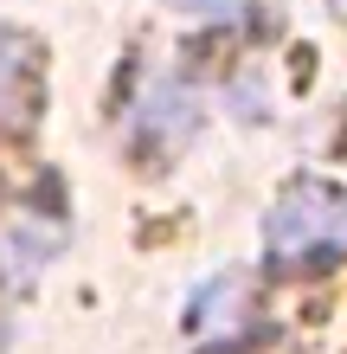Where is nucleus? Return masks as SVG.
Instances as JSON below:
<instances>
[{"mask_svg": "<svg viewBox=\"0 0 347 354\" xmlns=\"http://www.w3.org/2000/svg\"><path fill=\"white\" fill-rule=\"evenodd\" d=\"M264 245L283 264H309V258H341L347 252V194L328 180H296L283 187V200L264 219Z\"/></svg>", "mask_w": 347, "mask_h": 354, "instance_id": "1", "label": "nucleus"}]
</instances>
